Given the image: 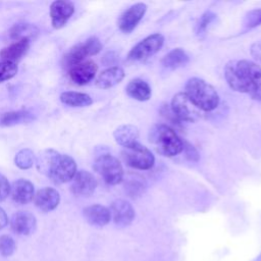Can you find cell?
Instances as JSON below:
<instances>
[{
	"label": "cell",
	"instance_id": "cell-22",
	"mask_svg": "<svg viewBox=\"0 0 261 261\" xmlns=\"http://www.w3.org/2000/svg\"><path fill=\"white\" fill-rule=\"evenodd\" d=\"M126 94L138 101H147L151 98V87L142 79H133L125 87Z\"/></svg>",
	"mask_w": 261,
	"mask_h": 261
},
{
	"label": "cell",
	"instance_id": "cell-5",
	"mask_svg": "<svg viewBox=\"0 0 261 261\" xmlns=\"http://www.w3.org/2000/svg\"><path fill=\"white\" fill-rule=\"evenodd\" d=\"M93 167L110 186L118 185L123 179V168L120 161L110 154L99 155L95 159Z\"/></svg>",
	"mask_w": 261,
	"mask_h": 261
},
{
	"label": "cell",
	"instance_id": "cell-3",
	"mask_svg": "<svg viewBox=\"0 0 261 261\" xmlns=\"http://www.w3.org/2000/svg\"><path fill=\"white\" fill-rule=\"evenodd\" d=\"M149 141L157 153L173 157L184 151V142L173 128L167 124H156L149 133Z\"/></svg>",
	"mask_w": 261,
	"mask_h": 261
},
{
	"label": "cell",
	"instance_id": "cell-4",
	"mask_svg": "<svg viewBox=\"0 0 261 261\" xmlns=\"http://www.w3.org/2000/svg\"><path fill=\"white\" fill-rule=\"evenodd\" d=\"M102 49V44L97 37H90L83 43H79L71 47L62 57V66L71 68L72 66L83 62L88 56L98 54Z\"/></svg>",
	"mask_w": 261,
	"mask_h": 261
},
{
	"label": "cell",
	"instance_id": "cell-18",
	"mask_svg": "<svg viewBox=\"0 0 261 261\" xmlns=\"http://www.w3.org/2000/svg\"><path fill=\"white\" fill-rule=\"evenodd\" d=\"M30 43H31L30 39H20L4 47L0 51L1 61L12 62V63L17 62L28 52L30 48Z\"/></svg>",
	"mask_w": 261,
	"mask_h": 261
},
{
	"label": "cell",
	"instance_id": "cell-9",
	"mask_svg": "<svg viewBox=\"0 0 261 261\" xmlns=\"http://www.w3.org/2000/svg\"><path fill=\"white\" fill-rule=\"evenodd\" d=\"M170 109L179 121L194 122L202 117V111L198 109L188 98L185 92L176 93L170 103Z\"/></svg>",
	"mask_w": 261,
	"mask_h": 261
},
{
	"label": "cell",
	"instance_id": "cell-32",
	"mask_svg": "<svg viewBox=\"0 0 261 261\" xmlns=\"http://www.w3.org/2000/svg\"><path fill=\"white\" fill-rule=\"evenodd\" d=\"M214 16H215V15H214L212 12H210V11L205 12V13L201 16V18H200V20H199V22H198V25H197V28H198L197 33H198V34H202V33L207 29L208 24L212 21V19L214 18Z\"/></svg>",
	"mask_w": 261,
	"mask_h": 261
},
{
	"label": "cell",
	"instance_id": "cell-16",
	"mask_svg": "<svg viewBox=\"0 0 261 261\" xmlns=\"http://www.w3.org/2000/svg\"><path fill=\"white\" fill-rule=\"evenodd\" d=\"M34 201L35 205L40 210L44 212H49L54 210L58 206L60 202V196L55 189L45 187L36 193Z\"/></svg>",
	"mask_w": 261,
	"mask_h": 261
},
{
	"label": "cell",
	"instance_id": "cell-26",
	"mask_svg": "<svg viewBox=\"0 0 261 261\" xmlns=\"http://www.w3.org/2000/svg\"><path fill=\"white\" fill-rule=\"evenodd\" d=\"M39 33L37 27L31 23H16L10 28L9 37L15 41L20 39H34Z\"/></svg>",
	"mask_w": 261,
	"mask_h": 261
},
{
	"label": "cell",
	"instance_id": "cell-28",
	"mask_svg": "<svg viewBox=\"0 0 261 261\" xmlns=\"http://www.w3.org/2000/svg\"><path fill=\"white\" fill-rule=\"evenodd\" d=\"M16 63L0 61V83L8 81L16 75L17 73Z\"/></svg>",
	"mask_w": 261,
	"mask_h": 261
},
{
	"label": "cell",
	"instance_id": "cell-15",
	"mask_svg": "<svg viewBox=\"0 0 261 261\" xmlns=\"http://www.w3.org/2000/svg\"><path fill=\"white\" fill-rule=\"evenodd\" d=\"M10 194L12 200L20 205L30 203L35 197L34 185L24 178H19L10 187Z\"/></svg>",
	"mask_w": 261,
	"mask_h": 261
},
{
	"label": "cell",
	"instance_id": "cell-29",
	"mask_svg": "<svg viewBox=\"0 0 261 261\" xmlns=\"http://www.w3.org/2000/svg\"><path fill=\"white\" fill-rule=\"evenodd\" d=\"M15 250V242L14 240L7 236H0V254L2 256H10L13 254Z\"/></svg>",
	"mask_w": 261,
	"mask_h": 261
},
{
	"label": "cell",
	"instance_id": "cell-21",
	"mask_svg": "<svg viewBox=\"0 0 261 261\" xmlns=\"http://www.w3.org/2000/svg\"><path fill=\"white\" fill-rule=\"evenodd\" d=\"M113 137L118 145L129 148L139 143V128L133 124H122L114 130Z\"/></svg>",
	"mask_w": 261,
	"mask_h": 261
},
{
	"label": "cell",
	"instance_id": "cell-7",
	"mask_svg": "<svg viewBox=\"0 0 261 261\" xmlns=\"http://www.w3.org/2000/svg\"><path fill=\"white\" fill-rule=\"evenodd\" d=\"M121 157L126 165L140 170H148L155 163V157L151 150L140 143L129 148H124L121 152Z\"/></svg>",
	"mask_w": 261,
	"mask_h": 261
},
{
	"label": "cell",
	"instance_id": "cell-13",
	"mask_svg": "<svg viewBox=\"0 0 261 261\" xmlns=\"http://www.w3.org/2000/svg\"><path fill=\"white\" fill-rule=\"evenodd\" d=\"M109 210L114 223L120 227L129 225L135 218V210L132 204L122 199L113 201Z\"/></svg>",
	"mask_w": 261,
	"mask_h": 261
},
{
	"label": "cell",
	"instance_id": "cell-23",
	"mask_svg": "<svg viewBox=\"0 0 261 261\" xmlns=\"http://www.w3.org/2000/svg\"><path fill=\"white\" fill-rule=\"evenodd\" d=\"M189 55L181 48H175L169 51L161 59V64L167 69H176L185 66L189 62Z\"/></svg>",
	"mask_w": 261,
	"mask_h": 261
},
{
	"label": "cell",
	"instance_id": "cell-14",
	"mask_svg": "<svg viewBox=\"0 0 261 261\" xmlns=\"http://www.w3.org/2000/svg\"><path fill=\"white\" fill-rule=\"evenodd\" d=\"M97 70L98 65L93 60H87L69 68L68 75L74 84L83 86L90 83L95 77Z\"/></svg>",
	"mask_w": 261,
	"mask_h": 261
},
{
	"label": "cell",
	"instance_id": "cell-30",
	"mask_svg": "<svg viewBox=\"0 0 261 261\" xmlns=\"http://www.w3.org/2000/svg\"><path fill=\"white\" fill-rule=\"evenodd\" d=\"M125 190H126V193L129 195V197L135 198L140 196L143 193L144 185L142 181L136 178H129L127 184H125Z\"/></svg>",
	"mask_w": 261,
	"mask_h": 261
},
{
	"label": "cell",
	"instance_id": "cell-8",
	"mask_svg": "<svg viewBox=\"0 0 261 261\" xmlns=\"http://www.w3.org/2000/svg\"><path fill=\"white\" fill-rule=\"evenodd\" d=\"M163 43L164 37L161 34L155 33L149 35L132 48L127 58L134 61L145 60L156 54L163 46Z\"/></svg>",
	"mask_w": 261,
	"mask_h": 261
},
{
	"label": "cell",
	"instance_id": "cell-12",
	"mask_svg": "<svg viewBox=\"0 0 261 261\" xmlns=\"http://www.w3.org/2000/svg\"><path fill=\"white\" fill-rule=\"evenodd\" d=\"M96 187L97 180L95 176L87 170H80L76 171L74 177L72 178L70 191L75 196L89 197L94 193Z\"/></svg>",
	"mask_w": 261,
	"mask_h": 261
},
{
	"label": "cell",
	"instance_id": "cell-10",
	"mask_svg": "<svg viewBox=\"0 0 261 261\" xmlns=\"http://www.w3.org/2000/svg\"><path fill=\"white\" fill-rule=\"evenodd\" d=\"M146 11H147V5L145 3L139 2L132 5L126 10H124L121 13V15L118 17V20H117L118 29L124 34H129L136 29L138 23L141 21V19L145 15Z\"/></svg>",
	"mask_w": 261,
	"mask_h": 261
},
{
	"label": "cell",
	"instance_id": "cell-25",
	"mask_svg": "<svg viewBox=\"0 0 261 261\" xmlns=\"http://www.w3.org/2000/svg\"><path fill=\"white\" fill-rule=\"evenodd\" d=\"M60 101L63 104L71 107H86L93 103V100L90 97V95L74 91H67L61 93Z\"/></svg>",
	"mask_w": 261,
	"mask_h": 261
},
{
	"label": "cell",
	"instance_id": "cell-11",
	"mask_svg": "<svg viewBox=\"0 0 261 261\" xmlns=\"http://www.w3.org/2000/svg\"><path fill=\"white\" fill-rule=\"evenodd\" d=\"M74 12V5L70 1L57 0L51 3L50 17L52 27L56 30L63 28Z\"/></svg>",
	"mask_w": 261,
	"mask_h": 261
},
{
	"label": "cell",
	"instance_id": "cell-6",
	"mask_svg": "<svg viewBox=\"0 0 261 261\" xmlns=\"http://www.w3.org/2000/svg\"><path fill=\"white\" fill-rule=\"evenodd\" d=\"M76 171V163L73 158L57 153L51 161L46 175L55 184H64L72 180Z\"/></svg>",
	"mask_w": 261,
	"mask_h": 261
},
{
	"label": "cell",
	"instance_id": "cell-1",
	"mask_svg": "<svg viewBox=\"0 0 261 261\" xmlns=\"http://www.w3.org/2000/svg\"><path fill=\"white\" fill-rule=\"evenodd\" d=\"M224 77L228 86L252 99L261 101V67L250 60H230L224 66Z\"/></svg>",
	"mask_w": 261,
	"mask_h": 261
},
{
	"label": "cell",
	"instance_id": "cell-35",
	"mask_svg": "<svg viewBox=\"0 0 261 261\" xmlns=\"http://www.w3.org/2000/svg\"><path fill=\"white\" fill-rule=\"evenodd\" d=\"M7 222H8L7 215H6L5 211L0 207V229L5 227L7 225Z\"/></svg>",
	"mask_w": 261,
	"mask_h": 261
},
{
	"label": "cell",
	"instance_id": "cell-19",
	"mask_svg": "<svg viewBox=\"0 0 261 261\" xmlns=\"http://www.w3.org/2000/svg\"><path fill=\"white\" fill-rule=\"evenodd\" d=\"M86 220L95 226H104L111 219V213L108 208L100 204H94L83 210Z\"/></svg>",
	"mask_w": 261,
	"mask_h": 261
},
{
	"label": "cell",
	"instance_id": "cell-2",
	"mask_svg": "<svg viewBox=\"0 0 261 261\" xmlns=\"http://www.w3.org/2000/svg\"><path fill=\"white\" fill-rule=\"evenodd\" d=\"M185 94L202 112L214 110L219 104V95L212 85L200 77H191L185 86Z\"/></svg>",
	"mask_w": 261,
	"mask_h": 261
},
{
	"label": "cell",
	"instance_id": "cell-31",
	"mask_svg": "<svg viewBox=\"0 0 261 261\" xmlns=\"http://www.w3.org/2000/svg\"><path fill=\"white\" fill-rule=\"evenodd\" d=\"M245 24L248 28H254L261 24V9L250 11L245 18Z\"/></svg>",
	"mask_w": 261,
	"mask_h": 261
},
{
	"label": "cell",
	"instance_id": "cell-24",
	"mask_svg": "<svg viewBox=\"0 0 261 261\" xmlns=\"http://www.w3.org/2000/svg\"><path fill=\"white\" fill-rule=\"evenodd\" d=\"M34 119L32 112L28 110H17L8 111L0 115V125L1 126H12L19 123H27Z\"/></svg>",
	"mask_w": 261,
	"mask_h": 261
},
{
	"label": "cell",
	"instance_id": "cell-20",
	"mask_svg": "<svg viewBox=\"0 0 261 261\" xmlns=\"http://www.w3.org/2000/svg\"><path fill=\"white\" fill-rule=\"evenodd\" d=\"M124 77V70L119 66H111L99 73L96 79V86L100 89H109L119 84Z\"/></svg>",
	"mask_w": 261,
	"mask_h": 261
},
{
	"label": "cell",
	"instance_id": "cell-34",
	"mask_svg": "<svg viewBox=\"0 0 261 261\" xmlns=\"http://www.w3.org/2000/svg\"><path fill=\"white\" fill-rule=\"evenodd\" d=\"M184 150H186V155L190 160H193V161L198 160L199 155H198L197 151L193 148V146H191L190 144H185L184 143Z\"/></svg>",
	"mask_w": 261,
	"mask_h": 261
},
{
	"label": "cell",
	"instance_id": "cell-27",
	"mask_svg": "<svg viewBox=\"0 0 261 261\" xmlns=\"http://www.w3.org/2000/svg\"><path fill=\"white\" fill-rule=\"evenodd\" d=\"M36 158L33 153V151L29 148L21 149L18 151L14 157V163L16 164L17 167L20 169H29L33 166L35 163Z\"/></svg>",
	"mask_w": 261,
	"mask_h": 261
},
{
	"label": "cell",
	"instance_id": "cell-33",
	"mask_svg": "<svg viewBox=\"0 0 261 261\" xmlns=\"http://www.w3.org/2000/svg\"><path fill=\"white\" fill-rule=\"evenodd\" d=\"M10 194V185L6 176L0 173V201H4Z\"/></svg>",
	"mask_w": 261,
	"mask_h": 261
},
{
	"label": "cell",
	"instance_id": "cell-17",
	"mask_svg": "<svg viewBox=\"0 0 261 261\" xmlns=\"http://www.w3.org/2000/svg\"><path fill=\"white\" fill-rule=\"evenodd\" d=\"M36 218L28 211H18L11 217L10 225L12 230L17 234H31L36 228Z\"/></svg>",
	"mask_w": 261,
	"mask_h": 261
}]
</instances>
